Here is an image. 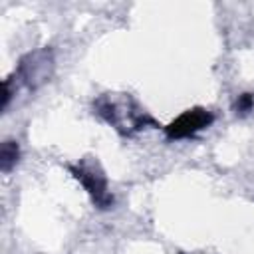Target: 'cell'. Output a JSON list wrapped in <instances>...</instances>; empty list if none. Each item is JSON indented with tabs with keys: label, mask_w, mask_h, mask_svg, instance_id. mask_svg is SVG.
<instances>
[{
	"label": "cell",
	"mask_w": 254,
	"mask_h": 254,
	"mask_svg": "<svg viewBox=\"0 0 254 254\" xmlns=\"http://www.w3.org/2000/svg\"><path fill=\"white\" fill-rule=\"evenodd\" d=\"M69 171L73 173V177L83 185V189L89 192L91 200L99 206V208H109L113 204V196L107 190V179L103 175V171L99 169V165L91 159H83L77 165L69 167Z\"/></svg>",
	"instance_id": "1"
},
{
	"label": "cell",
	"mask_w": 254,
	"mask_h": 254,
	"mask_svg": "<svg viewBox=\"0 0 254 254\" xmlns=\"http://www.w3.org/2000/svg\"><path fill=\"white\" fill-rule=\"evenodd\" d=\"M97 113L107 121L111 123L115 129L123 131V133H131V131H137L141 127H145L147 121H151L143 111L135 109H125L123 105L111 101L109 97H103L97 101Z\"/></svg>",
	"instance_id": "2"
},
{
	"label": "cell",
	"mask_w": 254,
	"mask_h": 254,
	"mask_svg": "<svg viewBox=\"0 0 254 254\" xmlns=\"http://www.w3.org/2000/svg\"><path fill=\"white\" fill-rule=\"evenodd\" d=\"M210 123H212V115L206 109L194 107V109H189V111L181 113L165 131H167L169 139H185V137H190L196 131L208 127Z\"/></svg>",
	"instance_id": "3"
},
{
	"label": "cell",
	"mask_w": 254,
	"mask_h": 254,
	"mask_svg": "<svg viewBox=\"0 0 254 254\" xmlns=\"http://www.w3.org/2000/svg\"><path fill=\"white\" fill-rule=\"evenodd\" d=\"M252 107H254V97L250 93H242L236 101V111L238 113H248Z\"/></svg>",
	"instance_id": "5"
},
{
	"label": "cell",
	"mask_w": 254,
	"mask_h": 254,
	"mask_svg": "<svg viewBox=\"0 0 254 254\" xmlns=\"http://www.w3.org/2000/svg\"><path fill=\"white\" fill-rule=\"evenodd\" d=\"M18 155H20V149L16 145V141H4L2 143V149H0V167L2 171H10L16 161H18Z\"/></svg>",
	"instance_id": "4"
}]
</instances>
